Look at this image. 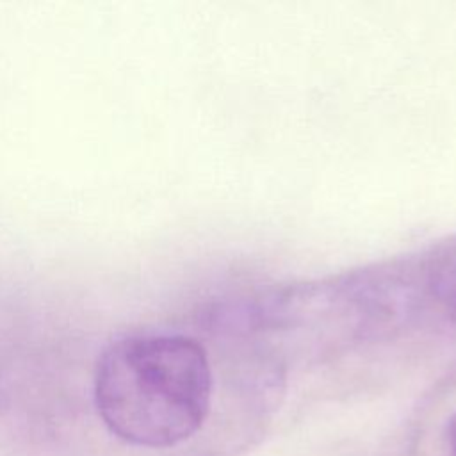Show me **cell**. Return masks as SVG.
Masks as SVG:
<instances>
[{
	"label": "cell",
	"mask_w": 456,
	"mask_h": 456,
	"mask_svg": "<svg viewBox=\"0 0 456 456\" xmlns=\"http://www.w3.org/2000/svg\"><path fill=\"white\" fill-rule=\"evenodd\" d=\"M447 444L451 456H456V415L447 424Z\"/></svg>",
	"instance_id": "cell-3"
},
{
	"label": "cell",
	"mask_w": 456,
	"mask_h": 456,
	"mask_svg": "<svg viewBox=\"0 0 456 456\" xmlns=\"http://www.w3.org/2000/svg\"><path fill=\"white\" fill-rule=\"evenodd\" d=\"M212 370L200 342L185 335H128L102 353L94 401L105 426L141 447H171L205 422Z\"/></svg>",
	"instance_id": "cell-1"
},
{
	"label": "cell",
	"mask_w": 456,
	"mask_h": 456,
	"mask_svg": "<svg viewBox=\"0 0 456 456\" xmlns=\"http://www.w3.org/2000/svg\"><path fill=\"white\" fill-rule=\"evenodd\" d=\"M435 296L445 306L447 312L456 315V264L442 271L433 283Z\"/></svg>",
	"instance_id": "cell-2"
}]
</instances>
